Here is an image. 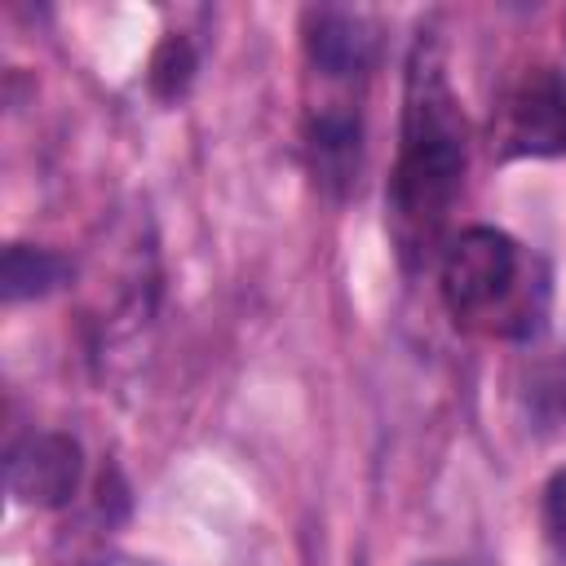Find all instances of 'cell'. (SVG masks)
Instances as JSON below:
<instances>
[{"mask_svg": "<svg viewBox=\"0 0 566 566\" xmlns=\"http://www.w3.org/2000/svg\"><path fill=\"white\" fill-rule=\"evenodd\" d=\"M464 168H469L464 115L447 84L438 44L420 31L407 57L398 164H394L389 195H385L389 234H394L402 265H420L433 252L447 226V212L464 186Z\"/></svg>", "mask_w": 566, "mask_h": 566, "instance_id": "6da1fadb", "label": "cell"}, {"mask_svg": "<svg viewBox=\"0 0 566 566\" xmlns=\"http://www.w3.org/2000/svg\"><path fill=\"white\" fill-rule=\"evenodd\" d=\"M517 274H522L517 243L495 226H469L447 243L438 265V287L447 310L473 323L509 305V296L517 292Z\"/></svg>", "mask_w": 566, "mask_h": 566, "instance_id": "7a4b0ae2", "label": "cell"}, {"mask_svg": "<svg viewBox=\"0 0 566 566\" xmlns=\"http://www.w3.org/2000/svg\"><path fill=\"white\" fill-rule=\"evenodd\" d=\"M509 159H553L566 155V75L553 66L526 71L500 102L495 142Z\"/></svg>", "mask_w": 566, "mask_h": 566, "instance_id": "3957f363", "label": "cell"}, {"mask_svg": "<svg viewBox=\"0 0 566 566\" xmlns=\"http://www.w3.org/2000/svg\"><path fill=\"white\" fill-rule=\"evenodd\" d=\"M80 442L66 433H27L4 464L9 495L27 509H62L80 486Z\"/></svg>", "mask_w": 566, "mask_h": 566, "instance_id": "277c9868", "label": "cell"}, {"mask_svg": "<svg viewBox=\"0 0 566 566\" xmlns=\"http://www.w3.org/2000/svg\"><path fill=\"white\" fill-rule=\"evenodd\" d=\"M305 57L323 80H358L371 62V31L349 9L305 13Z\"/></svg>", "mask_w": 566, "mask_h": 566, "instance_id": "5b68a950", "label": "cell"}, {"mask_svg": "<svg viewBox=\"0 0 566 566\" xmlns=\"http://www.w3.org/2000/svg\"><path fill=\"white\" fill-rule=\"evenodd\" d=\"M305 150H310V168L314 181L332 195H345L358 181V164H363V128L354 111L327 106L318 115H310L305 128Z\"/></svg>", "mask_w": 566, "mask_h": 566, "instance_id": "8992f818", "label": "cell"}, {"mask_svg": "<svg viewBox=\"0 0 566 566\" xmlns=\"http://www.w3.org/2000/svg\"><path fill=\"white\" fill-rule=\"evenodd\" d=\"M66 279H71L66 256H57L49 248H31V243H9L4 248V261H0V292H4V301L49 296Z\"/></svg>", "mask_w": 566, "mask_h": 566, "instance_id": "52a82bcc", "label": "cell"}, {"mask_svg": "<svg viewBox=\"0 0 566 566\" xmlns=\"http://www.w3.org/2000/svg\"><path fill=\"white\" fill-rule=\"evenodd\" d=\"M146 80H150V93H155V97L177 102V97L190 88V80H195V49H190V40H186V35L159 40Z\"/></svg>", "mask_w": 566, "mask_h": 566, "instance_id": "ba28073f", "label": "cell"}, {"mask_svg": "<svg viewBox=\"0 0 566 566\" xmlns=\"http://www.w3.org/2000/svg\"><path fill=\"white\" fill-rule=\"evenodd\" d=\"M544 531L557 548H566V469H557L544 486Z\"/></svg>", "mask_w": 566, "mask_h": 566, "instance_id": "9c48e42d", "label": "cell"}, {"mask_svg": "<svg viewBox=\"0 0 566 566\" xmlns=\"http://www.w3.org/2000/svg\"><path fill=\"white\" fill-rule=\"evenodd\" d=\"M429 566H460V562H429Z\"/></svg>", "mask_w": 566, "mask_h": 566, "instance_id": "30bf717a", "label": "cell"}]
</instances>
